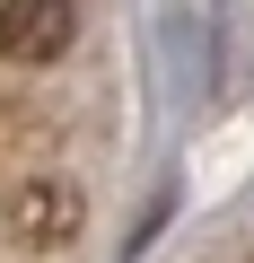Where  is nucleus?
Here are the masks:
<instances>
[{"instance_id": "nucleus-3", "label": "nucleus", "mask_w": 254, "mask_h": 263, "mask_svg": "<svg viewBox=\"0 0 254 263\" xmlns=\"http://www.w3.org/2000/svg\"><path fill=\"white\" fill-rule=\"evenodd\" d=\"M245 263H254V254H245Z\"/></svg>"}, {"instance_id": "nucleus-1", "label": "nucleus", "mask_w": 254, "mask_h": 263, "mask_svg": "<svg viewBox=\"0 0 254 263\" xmlns=\"http://www.w3.org/2000/svg\"><path fill=\"white\" fill-rule=\"evenodd\" d=\"M79 228H88L79 176H27V184L9 193V237H18L27 254H62V246H79Z\"/></svg>"}, {"instance_id": "nucleus-2", "label": "nucleus", "mask_w": 254, "mask_h": 263, "mask_svg": "<svg viewBox=\"0 0 254 263\" xmlns=\"http://www.w3.org/2000/svg\"><path fill=\"white\" fill-rule=\"evenodd\" d=\"M79 35V0H0V53L9 62H62Z\"/></svg>"}]
</instances>
